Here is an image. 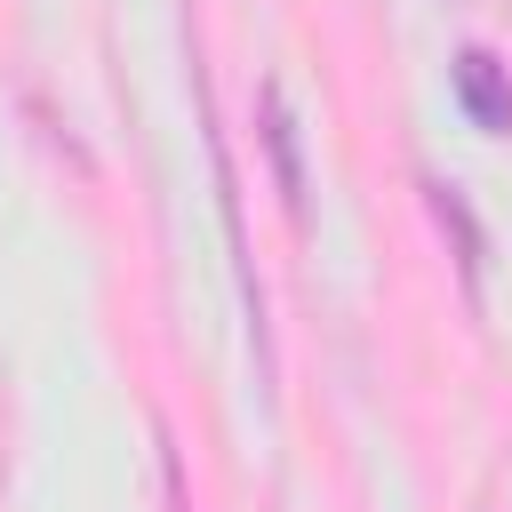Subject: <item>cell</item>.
<instances>
[{
    "instance_id": "6da1fadb",
    "label": "cell",
    "mask_w": 512,
    "mask_h": 512,
    "mask_svg": "<svg viewBox=\"0 0 512 512\" xmlns=\"http://www.w3.org/2000/svg\"><path fill=\"white\" fill-rule=\"evenodd\" d=\"M456 104L472 112V128L512 136V72H504L488 48H464V56H456Z\"/></svg>"
},
{
    "instance_id": "7a4b0ae2",
    "label": "cell",
    "mask_w": 512,
    "mask_h": 512,
    "mask_svg": "<svg viewBox=\"0 0 512 512\" xmlns=\"http://www.w3.org/2000/svg\"><path fill=\"white\" fill-rule=\"evenodd\" d=\"M264 152H272V176H280V200H288V216L304 224L312 216V192H304V152H296V112H288V96H280V80H264Z\"/></svg>"
},
{
    "instance_id": "3957f363",
    "label": "cell",
    "mask_w": 512,
    "mask_h": 512,
    "mask_svg": "<svg viewBox=\"0 0 512 512\" xmlns=\"http://www.w3.org/2000/svg\"><path fill=\"white\" fill-rule=\"evenodd\" d=\"M432 216L456 232V256H464V280H480V232H472V216H464V192L456 184H432Z\"/></svg>"
}]
</instances>
